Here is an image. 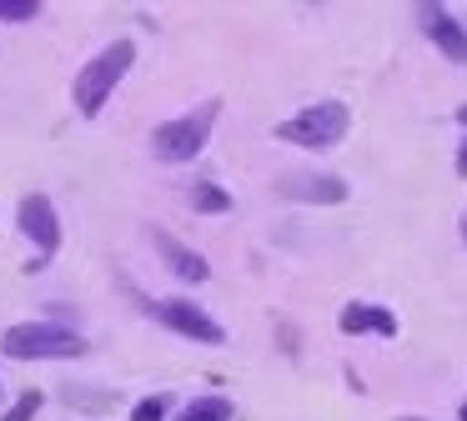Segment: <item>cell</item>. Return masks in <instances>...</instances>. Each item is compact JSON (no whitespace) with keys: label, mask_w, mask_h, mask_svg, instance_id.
<instances>
[{"label":"cell","mask_w":467,"mask_h":421,"mask_svg":"<svg viewBox=\"0 0 467 421\" xmlns=\"http://www.w3.org/2000/svg\"><path fill=\"white\" fill-rule=\"evenodd\" d=\"M0 351L11 361H71L86 356V336L71 326H56V321H21L0 336Z\"/></svg>","instance_id":"obj_2"},{"label":"cell","mask_w":467,"mask_h":421,"mask_svg":"<svg viewBox=\"0 0 467 421\" xmlns=\"http://www.w3.org/2000/svg\"><path fill=\"white\" fill-rule=\"evenodd\" d=\"M16 221H21V231L31 236V246L41 251L46 261L61 251V216H56V206L46 196H26L21 210H16Z\"/></svg>","instance_id":"obj_6"},{"label":"cell","mask_w":467,"mask_h":421,"mask_svg":"<svg viewBox=\"0 0 467 421\" xmlns=\"http://www.w3.org/2000/svg\"><path fill=\"white\" fill-rule=\"evenodd\" d=\"M417 26H422V36L432 40L452 66H467V30L457 15H447L442 5H417Z\"/></svg>","instance_id":"obj_7"},{"label":"cell","mask_w":467,"mask_h":421,"mask_svg":"<svg viewBox=\"0 0 467 421\" xmlns=\"http://www.w3.org/2000/svg\"><path fill=\"white\" fill-rule=\"evenodd\" d=\"M212 116H216V100L202 110H192V116H176V120H161L151 136V150L161 160H171V166H182V160H196L206 150V136H212Z\"/></svg>","instance_id":"obj_4"},{"label":"cell","mask_w":467,"mask_h":421,"mask_svg":"<svg viewBox=\"0 0 467 421\" xmlns=\"http://www.w3.org/2000/svg\"><path fill=\"white\" fill-rule=\"evenodd\" d=\"M276 196L306 200V206H337V200H347V180L342 176H327V170H302V176H282V180H276Z\"/></svg>","instance_id":"obj_8"},{"label":"cell","mask_w":467,"mask_h":421,"mask_svg":"<svg viewBox=\"0 0 467 421\" xmlns=\"http://www.w3.org/2000/svg\"><path fill=\"white\" fill-rule=\"evenodd\" d=\"M136 66V46L131 40H111L106 50H96L91 60H86L81 70H76V110H81L86 120L101 116V106L111 100V90L126 80V70Z\"/></svg>","instance_id":"obj_1"},{"label":"cell","mask_w":467,"mask_h":421,"mask_svg":"<svg viewBox=\"0 0 467 421\" xmlns=\"http://www.w3.org/2000/svg\"><path fill=\"white\" fill-rule=\"evenodd\" d=\"M166 411H171V401H166V396H141L131 406V421H166Z\"/></svg>","instance_id":"obj_13"},{"label":"cell","mask_w":467,"mask_h":421,"mask_svg":"<svg viewBox=\"0 0 467 421\" xmlns=\"http://www.w3.org/2000/svg\"><path fill=\"white\" fill-rule=\"evenodd\" d=\"M462 241H467V216H462Z\"/></svg>","instance_id":"obj_18"},{"label":"cell","mask_w":467,"mask_h":421,"mask_svg":"<svg viewBox=\"0 0 467 421\" xmlns=\"http://www.w3.org/2000/svg\"><path fill=\"white\" fill-rule=\"evenodd\" d=\"M151 241H156V251H161V261L171 266L176 281H186V286H202V281L212 276V266H206L202 251H192L186 241H176L171 231H151Z\"/></svg>","instance_id":"obj_9"},{"label":"cell","mask_w":467,"mask_h":421,"mask_svg":"<svg viewBox=\"0 0 467 421\" xmlns=\"http://www.w3.org/2000/svg\"><path fill=\"white\" fill-rule=\"evenodd\" d=\"M337 326L347 331V336H397V316L387 306H367V301H352V306H342V321Z\"/></svg>","instance_id":"obj_10"},{"label":"cell","mask_w":467,"mask_h":421,"mask_svg":"<svg viewBox=\"0 0 467 421\" xmlns=\"http://www.w3.org/2000/svg\"><path fill=\"white\" fill-rule=\"evenodd\" d=\"M347 126H352V116H347L342 100H317V106L286 116L282 126H276V140L302 146V150H327V146H337V140L347 136Z\"/></svg>","instance_id":"obj_3"},{"label":"cell","mask_w":467,"mask_h":421,"mask_svg":"<svg viewBox=\"0 0 467 421\" xmlns=\"http://www.w3.org/2000/svg\"><path fill=\"white\" fill-rule=\"evenodd\" d=\"M156 316H161L166 331H176V336H186V341H202V346H222V341H226L222 321L206 316V311L196 306V301H186V296L161 301V306H156Z\"/></svg>","instance_id":"obj_5"},{"label":"cell","mask_w":467,"mask_h":421,"mask_svg":"<svg viewBox=\"0 0 467 421\" xmlns=\"http://www.w3.org/2000/svg\"><path fill=\"white\" fill-rule=\"evenodd\" d=\"M232 416H236V406L226 396H196V401H186L171 421H232Z\"/></svg>","instance_id":"obj_11"},{"label":"cell","mask_w":467,"mask_h":421,"mask_svg":"<svg viewBox=\"0 0 467 421\" xmlns=\"http://www.w3.org/2000/svg\"><path fill=\"white\" fill-rule=\"evenodd\" d=\"M457 421H467V401H462V411H457Z\"/></svg>","instance_id":"obj_17"},{"label":"cell","mask_w":467,"mask_h":421,"mask_svg":"<svg viewBox=\"0 0 467 421\" xmlns=\"http://www.w3.org/2000/svg\"><path fill=\"white\" fill-rule=\"evenodd\" d=\"M41 0H0V20H31Z\"/></svg>","instance_id":"obj_15"},{"label":"cell","mask_w":467,"mask_h":421,"mask_svg":"<svg viewBox=\"0 0 467 421\" xmlns=\"http://www.w3.org/2000/svg\"><path fill=\"white\" fill-rule=\"evenodd\" d=\"M457 176H467V140L457 146Z\"/></svg>","instance_id":"obj_16"},{"label":"cell","mask_w":467,"mask_h":421,"mask_svg":"<svg viewBox=\"0 0 467 421\" xmlns=\"http://www.w3.org/2000/svg\"><path fill=\"white\" fill-rule=\"evenodd\" d=\"M41 401H46V396H41V391H26V396H21V401H16V406H11V411H5V421H31V416H36V411H41Z\"/></svg>","instance_id":"obj_14"},{"label":"cell","mask_w":467,"mask_h":421,"mask_svg":"<svg viewBox=\"0 0 467 421\" xmlns=\"http://www.w3.org/2000/svg\"><path fill=\"white\" fill-rule=\"evenodd\" d=\"M192 200H196V210H206V216H226V210H232V196H226L216 180H196Z\"/></svg>","instance_id":"obj_12"}]
</instances>
